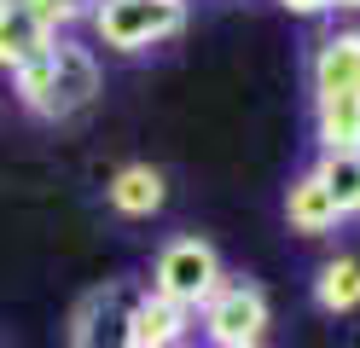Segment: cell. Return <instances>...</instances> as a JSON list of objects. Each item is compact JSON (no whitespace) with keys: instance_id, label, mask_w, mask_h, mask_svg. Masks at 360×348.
<instances>
[{"instance_id":"cell-4","label":"cell","mask_w":360,"mask_h":348,"mask_svg":"<svg viewBox=\"0 0 360 348\" xmlns=\"http://www.w3.org/2000/svg\"><path fill=\"white\" fill-rule=\"evenodd\" d=\"M198 314H204L210 348H262L267 337V296L244 278H221V290Z\"/></svg>"},{"instance_id":"cell-13","label":"cell","mask_w":360,"mask_h":348,"mask_svg":"<svg viewBox=\"0 0 360 348\" xmlns=\"http://www.w3.org/2000/svg\"><path fill=\"white\" fill-rule=\"evenodd\" d=\"M326 151H360V99H314Z\"/></svg>"},{"instance_id":"cell-14","label":"cell","mask_w":360,"mask_h":348,"mask_svg":"<svg viewBox=\"0 0 360 348\" xmlns=\"http://www.w3.org/2000/svg\"><path fill=\"white\" fill-rule=\"evenodd\" d=\"M18 6H24L41 30L47 35H58V30H70V23L82 18V0H18Z\"/></svg>"},{"instance_id":"cell-18","label":"cell","mask_w":360,"mask_h":348,"mask_svg":"<svg viewBox=\"0 0 360 348\" xmlns=\"http://www.w3.org/2000/svg\"><path fill=\"white\" fill-rule=\"evenodd\" d=\"M174 6H186V0H174Z\"/></svg>"},{"instance_id":"cell-19","label":"cell","mask_w":360,"mask_h":348,"mask_svg":"<svg viewBox=\"0 0 360 348\" xmlns=\"http://www.w3.org/2000/svg\"><path fill=\"white\" fill-rule=\"evenodd\" d=\"M174 348H186V342H174Z\"/></svg>"},{"instance_id":"cell-20","label":"cell","mask_w":360,"mask_h":348,"mask_svg":"<svg viewBox=\"0 0 360 348\" xmlns=\"http://www.w3.org/2000/svg\"><path fill=\"white\" fill-rule=\"evenodd\" d=\"M128 348H140V342H128Z\"/></svg>"},{"instance_id":"cell-6","label":"cell","mask_w":360,"mask_h":348,"mask_svg":"<svg viewBox=\"0 0 360 348\" xmlns=\"http://www.w3.org/2000/svg\"><path fill=\"white\" fill-rule=\"evenodd\" d=\"M314 99H360V30L320 41V53H314Z\"/></svg>"},{"instance_id":"cell-3","label":"cell","mask_w":360,"mask_h":348,"mask_svg":"<svg viewBox=\"0 0 360 348\" xmlns=\"http://www.w3.org/2000/svg\"><path fill=\"white\" fill-rule=\"evenodd\" d=\"M94 30L117 53H140V46H157L186 30V6H174V0H99Z\"/></svg>"},{"instance_id":"cell-7","label":"cell","mask_w":360,"mask_h":348,"mask_svg":"<svg viewBox=\"0 0 360 348\" xmlns=\"http://www.w3.org/2000/svg\"><path fill=\"white\" fill-rule=\"evenodd\" d=\"M186 308L169 296H157V290H140L134 296V308H128V342H140V348H174V342H186Z\"/></svg>"},{"instance_id":"cell-17","label":"cell","mask_w":360,"mask_h":348,"mask_svg":"<svg viewBox=\"0 0 360 348\" xmlns=\"http://www.w3.org/2000/svg\"><path fill=\"white\" fill-rule=\"evenodd\" d=\"M12 6H18V0H0V12H12Z\"/></svg>"},{"instance_id":"cell-11","label":"cell","mask_w":360,"mask_h":348,"mask_svg":"<svg viewBox=\"0 0 360 348\" xmlns=\"http://www.w3.org/2000/svg\"><path fill=\"white\" fill-rule=\"evenodd\" d=\"M314 302H320L326 314L360 308V262H354V255H331V262L320 267V278H314Z\"/></svg>"},{"instance_id":"cell-5","label":"cell","mask_w":360,"mask_h":348,"mask_svg":"<svg viewBox=\"0 0 360 348\" xmlns=\"http://www.w3.org/2000/svg\"><path fill=\"white\" fill-rule=\"evenodd\" d=\"M128 285H105L94 296H82V308L70 314V348H128V308H134Z\"/></svg>"},{"instance_id":"cell-2","label":"cell","mask_w":360,"mask_h":348,"mask_svg":"<svg viewBox=\"0 0 360 348\" xmlns=\"http://www.w3.org/2000/svg\"><path fill=\"white\" fill-rule=\"evenodd\" d=\"M221 278L227 273H221V255H215L210 238H174V244H163V255H157V267H151V290L180 302V308L192 314L221 290Z\"/></svg>"},{"instance_id":"cell-16","label":"cell","mask_w":360,"mask_h":348,"mask_svg":"<svg viewBox=\"0 0 360 348\" xmlns=\"http://www.w3.org/2000/svg\"><path fill=\"white\" fill-rule=\"evenodd\" d=\"M326 6H360V0H326Z\"/></svg>"},{"instance_id":"cell-15","label":"cell","mask_w":360,"mask_h":348,"mask_svg":"<svg viewBox=\"0 0 360 348\" xmlns=\"http://www.w3.org/2000/svg\"><path fill=\"white\" fill-rule=\"evenodd\" d=\"M285 12H302V18H314V12H326V0H279Z\"/></svg>"},{"instance_id":"cell-12","label":"cell","mask_w":360,"mask_h":348,"mask_svg":"<svg viewBox=\"0 0 360 348\" xmlns=\"http://www.w3.org/2000/svg\"><path fill=\"white\" fill-rule=\"evenodd\" d=\"M314 174H320V186L331 192L337 215H360V151H326Z\"/></svg>"},{"instance_id":"cell-8","label":"cell","mask_w":360,"mask_h":348,"mask_svg":"<svg viewBox=\"0 0 360 348\" xmlns=\"http://www.w3.org/2000/svg\"><path fill=\"white\" fill-rule=\"evenodd\" d=\"M105 198H110V209H117V215L146 221V215H157V209H163L169 186H163V174H157L151 162H128V169H117V174H110Z\"/></svg>"},{"instance_id":"cell-9","label":"cell","mask_w":360,"mask_h":348,"mask_svg":"<svg viewBox=\"0 0 360 348\" xmlns=\"http://www.w3.org/2000/svg\"><path fill=\"white\" fill-rule=\"evenodd\" d=\"M285 215H290V232H308V238H320V232H331L337 221V203H331V192L320 186V174H297L290 180V192H285Z\"/></svg>"},{"instance_id":"cell-10","label":"cell","mask_w":360,"mask_h":348,"mask_svg":"<svg viewBox=\"0 0 360 348\" xmlns=\"http://www.w3.org/2000/svg\"><path fill=\"white\" fill-rule=\"evenodd\" d=\"M53 35L41 30V23L24 12V6H12V12H0V70H18V64H30L35 53H47Z\"/></svg>"},{"instance_id":"cell-1","label":"cell","mask_w":360,"mask_h":348,"mask_svg":"<svg viewBox=\"0 0 360 348\" xmlns=\"http://www.w3.org/2000/svg\"><path fill=\"white\" fill-rule=\"evenodd\" d=\"M12 87H18V99H24L35 116H53V122H64V116H76L94 105V93H99V64L87 46H70V41H58L47 53H35L30 64H18L12 70Z\"/></svg>"}]
</instances>
